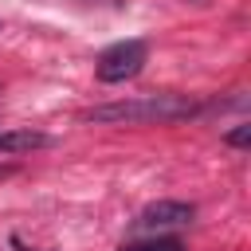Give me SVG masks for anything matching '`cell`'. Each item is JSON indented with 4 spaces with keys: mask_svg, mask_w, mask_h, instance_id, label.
<instances>
[{
    "mask_svg": "<svg viewBox=\"0 0 251 251\" xmlns=\"http://www.w3.org/2000/svg\"><path fill=\"white\" fill-rule=\"evenodd\" d=\"M55 137L43 133V129H0V153L8 157H20V153H31V149H47Z\"/></svg>",
    "mask_w": 251,
    "mask_h": 251,
    "instance_id": "277c9868",
    "label": "cell"
},
{
    "mask_svg": "<svg viewBox=\"0 0 251 251\" xmlns=\"http://www.w3.org/2000/svg\"><path fill=\"white\" fill-rule=\"evenodd\" d=\"M224 141H227V145H235V149H243V145L251 141V126H247V122H243V126H235V129H231Z\"/></svg>",
    "mask_w": 251,
    "mask_h": 251,
    "instance_id": "8992f818",
    "label": "cell"
},
{
    "mask_svg": "<svg viewBox=\"0 0 251 251\" xmlns=\"http://www.w3.org/2000/svg\"><path fill=\"white\" fill-rule=\"evenodd\" d=\"M145 59H149L145 39H122L98 55V82H126L145 67Z\"/></svg>",
    "mask_w": 251,
    "mask_h": 251,
    "instance_id": "7a4b0ae2",
    "label": "cell"
},
{
    "mask_svg": "<svg viewBox=\"0 0 251 251\" xmlns=\"http://www.w3.org/2000/svg\"><path fill=\"white\" fill-rule=\"evenodd\" d=\"M118 251H184V243H180V239H173V235H153V239L122 243Z\"/></svg>",
    "mask_w": 251,
    "mask_h": 251,
    "instance_id": "5b68a950",
    "label": "cell"
},
{
    "mask_svg": "<svg viewBox=\"0 0 251 251\" xmlns=\"http://www.w3.org/2000/svg\"><path fill=\"white\" fill-rule=\"evenodd\" d=\"M196 114V102L184 94H141V98H122L86 110V122L98 126H165V122H184Z\"/></svg>",
    "mask_w": 251,
    "mask_h": 251,
    "instance_id": "6da1fadb",
    "label": "cell"
},
{
    "mask_svg": "<svg viewBox=\"0 0 251 251\" xmlns=\"http://www.w3.org/2000/svg\"><path fill=\"white\" fill-rule=\"evenodd\" d=\"M192 216H196V208H192V204H184V200H157V204L141 208L137 227H145V231H165V227L192 224Z\"/></svg>",
    "mask_w": 251,
    "mask_h": 251,
    "instance_id": "3957f363",
    "label": "cell"
},
{
    "mask_svg": "<svg viewBox=\"0 0 251 251\" xmlns=\"http://www.w3.org/2000/svg\"><path fill=\"white\" fill-rule=\"evenodd\" d=\"M184 4H188V0H184ZM192 4H208V0H192Z\"/></svg>",
    "mask_w": 251,
    "mask_h": 251,
    "instance_id": "52a82bcc",
    "label": "cell"
}]
</instances>
